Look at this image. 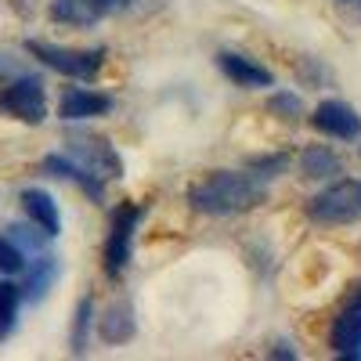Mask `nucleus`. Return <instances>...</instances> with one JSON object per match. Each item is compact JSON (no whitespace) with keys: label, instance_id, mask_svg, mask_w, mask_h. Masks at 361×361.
I'll return each mask as SVG.
<instances>
[{"label":"nucleus","instance_id":"9b49d317","mask_svg":"<svg viewBox=\"0 0 361 361\" xmlns=\"http://www.w3.org/2000/svg\"><path fill=\"white\" fill-rule=\"evenodd\" d=\"M217 66H221V73H224L231 83H238V87H271V83H275V76H271L264 66H257L253 58L231 54V51H221V54H217Z\"/></svg>","mask_w":361,"mask_h":361},{"label":"nucleus","instance_id":"2eb2a0df","mask_svg":"<svg viewBox=\"0 0 361 361\" xmlns=\"http://www.w3.org/2000/svg\"><path fill=\"white\" fill-rule=\"evenodd\" d=\"M25 271H29V279H25V286H18L22 289V300H40L51 289V282L58 279V260L37 253L33 260L25 264Z\"/></svg>","mask_w":361,"mask_h":361},{"label":"nucleus","instance_id":"7ed1b4c3","mask_svg":"<svg viewBox=\"0 0 361 361\" xmlns=\"http://www.w3.org/2000/svg\"><path fill=\"white\" fill-rule=\"evenodd\" d=\"M25 51L37 62H44L47 69L62 73L69 80H94L105 66V47L76 51V47H58V44H44V40H25Z\"/></svg>","mask_w":361,"mask_h":361},{"label":"nucleus","instance_id":"f03ea898","mask_svg":"<svg viewBox=\"0 0 361 361\" xmlns=\"http://www.w3.org/2000/svg\"><path fill=\"white\" fill-rule=\"evenodd\" d=\"M307 217L314 224H354L361 221V180L340 177L325 192H318L307 202Z\"/></svg>","mask_w":361,"mask_h":361},{"label":"nucleus","instance_id":"6ab92c4d","mask_svg":"<svg viewBox=\"0 0 361 361\" xmlns=\"http://www.w3.org/2000/svg\"><path fill=\"white\" fill-rule=\"evenodd\" d=\"M8 238H15V243L22 246V253H33V257H37V253H44V243H47L51 235H47V231H40L37 224H33V228H25V224H11V228H8Z\"/></svg>","mask_w":361,"mask_h":361},{"label":"nucleus","instance_id":"ddd939ff","mask_svg":"<svg viewBox=\"0 0 361 361\" xmlns=\"http://www.w3.org/2000/svg\"><path fill=\"white\" fill-rule=\"evenodd\" d=\"M329 343H333V350L343 354V357H361V304H350V307L333 322Z\"/></svg>","mask_w":361,"mask_h":361},{"label":"nucleus","instance_id":"0eeeda50","mask_svg":"<svg viewBox=\"0 0 361 361\" xmlns=\"http://www.w3.org/2000/svg\"><path fill=\"white\" fill-rule=\"evenodd\" d=\"M311 123H314L322 134L336 137V141H354V137L361 134V116H357L347 102H340V98H325V102L314 109Z\"/></svg>","mask_w":361,"mask_h":361},{"label":"nucleus","instance_id":"423d86ee","mask_svg":"<svg viewBox=\"0 0 361 361\" xmlns=\"http://www.w3.org/2000/svg\"><path fill=\"white\" fill-rule=\"evenodd\" d=\"M73 156H76V163H83L90 173H98V177H123V159H119L112 141H105V137L80 134L73 141Z\"/></svg>","mask_w":361,"mask_h":361},{"label":"nucleus","instance_id":"20e7f679","mask_svg":"<svg viewBox=\"0 0 361 361\" xmlns=\"http://www.w3.org/2000/svg\"><path fill=\"white\" fill-rule=\"evenodd\" d=\"M0 112L22 119V123L37 127L47 119V94H44V83L37 76H18L11 80L4 90H0Z\"/></svg>","mask_w":361,"mask_h":361},{"label":"nucleus","instance_id":"f8f14e48","mask_svg":"<svg viewBox=\"0 0 361 361\" xmlns=\"http://www.w3.org/2000/svg\"><path fill=\"white\" fill-rule=\"evenodd\" d=\"M44 170L51 173V177H62V180H76V185L90 195V199H102V188H105V177H98V173H90L83 163H76V159H69V156H47L44 159Z\"/></svg>","mask_w":361,"mask_h":361},{"label":"nucleus","instance_id":"f257e3e1","mask_svg":"<svg viewBox=\"0 0 361 361\" xmlns=\"http://www.w3.org/2000/svg\"><path fill=\"white\" fill-rule=\"evenodd\" d=\"M267 199L264 177L257 173H238V170H217L202 177L195 188H188V202L192 209L206 217H231L243 214V209H253Z\"/></svg>","mask_w":361,"mask_h":361},{"label":"nucleus","instance_id":"6e6552de","mask_svg":"<svg viewBox=\"0 0 361 361\" xmlns=\"http://www.w3.org/2000/svg\"><path fill=\"white\" fill-rule=\"evenodd\" d=\"M119 8H123V0H54L51 18L66 25H94Z\"/></svg>","mask_w":361,"mask_h":361},{"label":"nucleus","instance_id":"a211bd4d","mask_svg":"<svg viewBox=\"0 0 361 361\" xmlns=\"http://www.w3.org/2000/svg\"><path fill=\"white\" fill-rule=\"evenodd\" d=\"M25 264H29V257L22 253V246L15 243V238L0 235V275H4V279H11V275H22V271H25Z\"/></svg>","mask_w":361,"mask_h":361},{"label":"nucleus","instance_id":"4468645a","mask_svg":"<svg viewBox=\"0 0 361 361\" xmlns=\"http://www.w3.org/2000/svg\"><path fill=\"white\" fill-rule=\"evenodd\" d=\"M98 333H102V340H105V343H112V347L134 340V311H130L127 300H119V304H112V307L102 314Z\"/></svg>","mask_w":361,"mask_h":361},{"label":"nucleus","instance_id":"dca6fc26","mask_svg":"<svg viewBox=\"0 0 361 361\" xmlns=\"http://www.w3.org/2000/svg\"><path fill=\"white\" fill-rule=\"evenodd\" d=\"M300 170L304 177H336L343 173V163L336 159V152H329L325 145H311L304 156H300Z\"/></svg>","mask_w":361,"mask_h":361},{"label":"nucleus","instance_id":"9d476101","mask_svg":"<svg viewBox=\"0 0 361 361\" xmlns=\"http://www.w3.org/2000/svg\"><path fill=\"white\" fill-rule=\"evenodd\" d=\"M22 209H25V217L33 221L40 231H47L51 238L62 235V214H58V202L44 188H25L22 192Z\"/></svg>","mask_w":361,"mask_h":361},{"label":"nucleus","instance_id":"39448f33","mask_svg":"<svg viewBox=\"0 0 361 361\" xmlns=\"http://www.w3.org/2000/svg\"><path fill=\"white\" fill-rule=\"evenodd\" d=\"M137 217L141 209L134 202H123L112 209V228H109V238H105V275L109 279H119L123 275V267L130 260V243H134V228H137Z\"/></svg>","mask_w":361,"mask_h":361},{"label":"nucleus","instance_id":"aec40b11","mask_svg":"<svg viewBox=\"0 0 361 361\" xmlns=\"http://www.w3.org/2000/svg\"><path fill=\"white\" fill-rule=\"evenodd\" d=\"M267 112H275L282 119H300L304 116V102H300L296 94H289V90H279V94L267 98Z\"/></svg>","mask_w":361,"mask_h":361},{"label":"nucleus","instance_id":"f3484780","mask_svg":"<svg viewBox=\"0 0 361 361\" xmlns=\"http://www.w3.org/2000/svg\"><path fill=\"white\" fill-rule=\"evenodd\" d=\"M90 322H94V300L83 296V300H80V307H76V314H73V336H69L73 354H83V350H87V333H90Z\"/></svg>","mask_w":361,"mask_h":361},{"label":"nucleus","instance_id":"412c9836","mask_svg":"<svg viewBox=\"0 0 361 361\" xmlns=\"http://www.w3.org/2000/svg\"><path fill=\"white\" fill-rule=\"evenodd\" d=\"M350 304H361V286H357V293H354V300H350Z\"/></svg>","mask_w":361,"mask_h":361},{"label":"nucleus","instance_id":"1a4fd4ad","mask_svg":"<svg viewBox=\"0 0 361 361\" xmlns=\"http://www.w3.org/2000/svg\"><path fill=\"white\" fill-rule=\"evenodd\" d=\"M112 109V98L109 94H98V90H87V87H69L62 102H58V116L66 123H80V119H94V116H105Z\"/></svg>","mask_w":361,"mask_h":361}]
</instances>
